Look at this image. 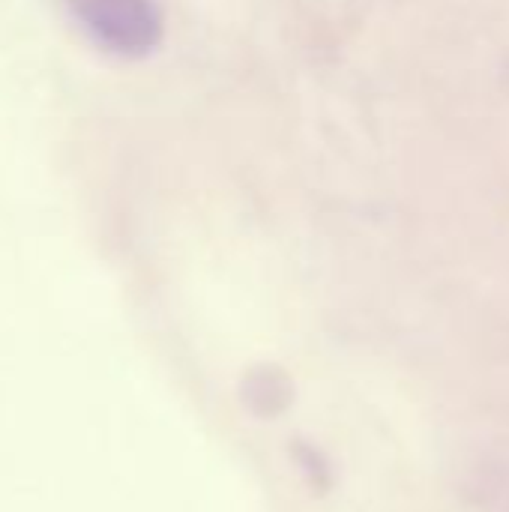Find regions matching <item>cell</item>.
Masks as SVG:
<instances>
[{"instance_id": "1", "label": "cell", "mask_w": 509, "mask_h": 512, "mask_svg": "<svg viewBox=\"0 0 509 512\" xmlns=\"http://www.w3.org/2000/svg\"><path fill=\"white\" fill-rule=\"evenodd\" d=\"M66 6L114 54L141 57L162 39V12L153 0H66Z\"/></svg>"}]
</instances>
